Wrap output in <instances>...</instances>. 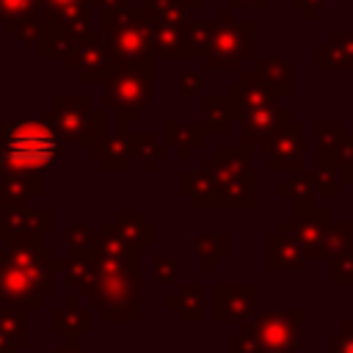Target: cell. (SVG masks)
<instances>
[{
  "instance_id": "1",
  "label": "cell",
  "mask_w": 353,
  "mask_h": 353,
  "mask_svg": "<svg viewBox=\"0 0 353 353\" xmlns=\"http://www.w3.org/2000/svg\"><path fill=\"white\" fill-rule=\"evenodd\" d=\"M301 312L259 314L243 334L229 336V342H240V347H229V353H292L301 342Z\"/></svg>"
},
{
  "instance_id": "2",
  "label": "cell",
  "mask_w": 353,
  "mask_h": 353,
  "mask_svg": "<svg viewBox=\"0 0 353 353\" xmlns=\"http://www.w3.org/2000/svg\"><path fill=\"white\" fill-rule=\"evenodd\" d=\"M58 154L55 135L36 121L19 124L6 138V160L22 168H41Z\"/></svg>"
},
{
  "instance_id": "3",
  "label": "cell",
  "mask_w": 353,
  "mask_h": 353,
  "mask_svg": "<svg viewBox=\"0 0 353 353\" xmlns=\"http://www.w3.org/2000/svg\"><path fill=\"white\" fill-rule=\"evenodd\" d=\"M254 309V290L248 284L218 287V320H245Z\"/></svg>"
},
{
  "instance_id": "4",
  "label": "cell",
  "mask_w": 353,
  "mask_h": 353,
  "mask_svg": "<svg viewBox=\"0 0 353 353\" xmlns=\"http://www.w3.org/2000/svg\"><path fill=\"white\" fill-rule=\"evenodd\" d=\"M325 229H328V226H325V212H323V210H312V204H309L306 218H301V215L295 212V234H292V237H295L309 254L320 256Z\"/></svg>"
},
{
  "instance_id": "5",
  "label": "cell",
  "mask_w": 353,
  "mask_h": 353,
  "mask_svg": "<svg viewBox=\"0 0 353 353\" xmlns=\"http://www.w3.org/2000/svg\"><path fill=\"white\" fill-rule=\"evenodd\" d=\"M268 256H270V268L273 270H279V268L301 270V262H303V251H301L298 240L287 229H281V232L268 237Z\"/></svg>"
},
{
  "instance_id": "6",
  "label": "cell",
  "mask_w": 353,
  "mask_h": 353,
  "mask_svg": "<svg viewBox=\"0 0 353 353\" xmlns=\"http://www.w3.org/2000/svg\"><path fill=\"white\" fill-rule=\"evenodd\" d=\"M193 254L201 256L207 262V268H212V262L218 256H226V234H204L193 240Z\"/></svg>"
},
{
  "instance_id": "7",
  "label": "cell",
  "mask_w": 353,
  "mask_h": 353,
  "mask_svg": "<svg viewBox=\"0 0 353 353\" xmlns=\"http://www.w3.org/2000/svg\"><path fill=\"white\" fill-rule=\"evenodd\" d=\"M179 303L188 306V312L182 314L185 320H196V317H201V287H196V284H185V290H182V295H179Z\"/></svg>"
},
{
  "instance_id": "8",
  "label": "cell",
  "mask_w": 353,
  "mask_h": 353,
  "mask_svg": "<svg viewBox=\"0 0 353 353\" xmlns=\"http://www.w3.org/2000/svg\"><path fill=\"white\" fill-rule=\"evenodd\" d=\"M331 353H353V323H345L331 336Z\"/></svg>"
}]
</instances>
